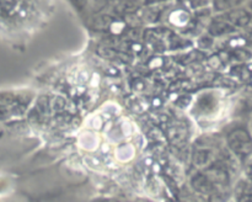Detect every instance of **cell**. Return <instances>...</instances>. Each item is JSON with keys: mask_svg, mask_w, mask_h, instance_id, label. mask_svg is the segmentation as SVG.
I'll return each instance as SVG.
<instances>
[{"mask_svg": "<svg viewBox=\"0 0 252 202\" xmlns=\"http://www.w3.org/2000/svg\"><path fill=\"white\" fill-rule=\"evenodd\" d=\"M234 30H235V27L230 22L226 21L223 16H219L217 19H214L213 22L211 24V27H209V31L214 36H221V34H230Z\"/></svg>", "mask_w": 252, "mask_h": 202, "instance_id": "cell-3", "label": "cell"}, {"mask_svg": "<svg viewBox=\"0 0 252 202\" xmlns=\"http://www.w3.org/2000/svg\"><path fill=\"white\" fill-rule=\"evenodd\" d=\"M248 9H249V11H250L251 14H252V1L250 2V5H249V7H248Z\"/></svg>", "mask_w": 252, "mask_h": 202, "instance_id": "cell-10", "label": "cell"}, {"mask_svg": "<svg viewBox=\"0 0 252 202\" xmlns=\"http://www.w3.org/2000/svg\"><path fill=\"white\" fill-rule=\"evenodd\" d=\"M212 4V0H191V5L193 9H202Z\"/></svg>", "mask_w": 252, "mask_h": 202, "instance_id": "cell-7", "label": "cell"}, {"mask_svg": "<svg viewBox=\"0 0 252 202\" xmlns=\"http://www.w3.org/2000/svg\"><path fill=\"white\" fill-rule=\"evenodd\" d=\"M249 132H250L251 135H252V118H251V121H250V131H249Z\"/></svg>", "mask_w": 252, "mask_h": 202, "instance_id": "cell-11", "label": "cell"}, {"mask_svg": "<svg viewBox=\"0 0 252 202\" xmlns=\"http://www.w3.org/2000/svg\"><path fill=\"white\" fill-rule=\"evenodd\" d=\"M111 0H91V7L94 11H100L103 7L110 4Z\"/></svg>", "mask_w": 252, "mask_h": 202, "instance_id": "cell-6", "label": "cell"}, {"mask_svg": "<svg viewBox=\"0 0 252 202\" xmlns=\"http://www.w3.org/2000/svg\"><path fill=\"white\" fill-rule=\"evenodd\" d=\"M223 17L226 21L230 22L235 29H238V27H245L250 25L252 14L249 11V9H244V7L239 6L224 12Z\"/></svg>", "mask_w": 252, "mask_h": 202, "instance_id": "cell-2", "label": "cell"}, {"mask_svg": "<svg viewBox=\"0 0 252 202\" xmlns=\"http://www.w3.org/2000/svg\"><path fill=\"white\" fill-rule=\"evenodd\" d=\"M70 1L74 5V7L78 10H83L88 5V0H70Z\"/></svg>", "mask_w": 252, "mask_h": 202, "instance_id": "cell-8", "label": "cell"}, {"mask_svg": "<svg viewBox=\"0 0 252 202\" xmlns=\"http://www.w3.org/2000/svg\"><path fill=\"white\" fill-rule=\"evenodd\" d=\"M128 1H135V0H128Z\"/></svg>", "mask_w": 252, "mask_h": 202, "instance_id": "cell-12", "label": "cell"}, {"mask_svg": "<svg viewBox=\"0 0 252 202\" xmlns=\"http://www.w3.org/2000/svg\"><path fill=\"white\" fill-rule=\"evenodd\" d=\"M166 1H169V0H143L144 5H147V6H152V5H161L162 2H166Z\"/></svg>", "mask_w": 252, "mask_h": 202, "instance_id": "cell-9", "label": "cell"}, {"mask_svg": "<svg viewBox=\"0 0 252 202\" xmlns=\"http://www.w3.org/2000/svg\"><path fill=\"white\" fill-rule=\"evenodd\" d=\"M245 0H212L213 9L218 12H225L231 9L241 6Z\"/></svg>", "mask_w": 252, "mask_h": 202, "instance_id": "cell-4", "label": "cell"}, {"mask_svg": "<svg viewBox=\"0 0 252 202\" xmlns=\"http://www.w3.org/2000/svg\"><path fill=\"white\" fill-rule=\"evenodd\" d=\"M229 148L236 157L246 159L252 154V135L245 128H235L226 138Z\"/></svg>", "mask_w": 252, "mask_h": 202, "instance_id": "cell-1", "label": "cell"}, {"mask_svg": "<svg viewBox=\"0 0 252 202\" xmlns=\"http://www.w3.org/2000/svg\"><path fill=\"white\" fill-rule=\"evenodd\" d=\"M189 14H187L185 10H177V11L172 12L171 14V21L174 22L175 25L182 26V25H185L189 21Z\"/></svg>", "mask_w": 252, "mask_h": 202, "instance_id": "cell-5", "label": "cell"}]
</instances>
